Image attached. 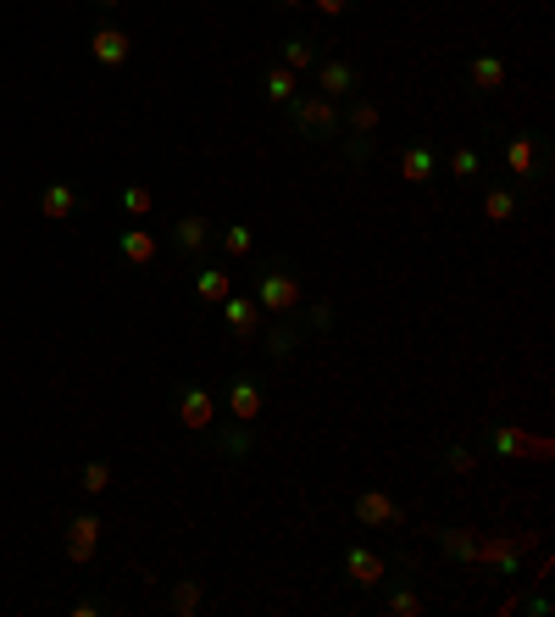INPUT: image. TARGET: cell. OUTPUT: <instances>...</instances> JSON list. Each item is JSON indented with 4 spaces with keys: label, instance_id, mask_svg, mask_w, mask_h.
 <instances>
[{
    "label": "cell",
    "instance_id": "cb8c5ba5",
    "mask_svg": "<svg viewBox=\"0 0 555 617\" xmlns=\"http://www.w3.org/2000/svg\"><path fill=\"white\" fill-rule=\"evenodd\" d=\"M111 490V467L106 462H89L84 467V495H106Z\"/></svg>",
    "mask_w": 555,
    "mask_h": 617
},
{
    "label": "cell",
    "instance_id": "e0dca14e",
    "mask_svg": "<svg viewBox=\"0 0 555 617\" xmlns=\"http://www.w3.org/2000/svg\"><path fill=\"white\" fill-rule=\"evenodd\" d=\"M472 84H477V90H500V84H506V67H500L495 56H477V61H472Z\"/></svg>",
    "mask_w": 555,
    "mask_h": 617
},
{
    "label": "cell",
    "instance_id": "5b68a950",
    "mask_svg": "<svg viewBox=\"0 0 555 617\" xmlns=\"http://www.w3.org/2000/svg\"><path fill=\"white\" fill-rule=\"evenodd\" d=\"M178 418H183V429H212V418H217V400L205 395V389H183V400H178Z\"/></svg>",
    "mask_w": 555,
    "mask_h": 617
},
{
    "label": "cell",
    "instance_id": "44dd1931",
    "mask_svg": "<svg viewBox=\"0 0 555 617\" xmlns=\"http://www.w3.org/2000/svg\"><path fill=\"white\" fill-rule=\"evenodd\" d=\"M205 234H212V223H205V218H183V223H178V245H183V250H200Z\"/></svg>",
    "mask_w": 555,
    "mask_h": 617
},
{
    "label": "cell",
    "instance_id": "9a60e30c",
    "mask_svg": "<svg viewBox=\"0 0 555 617\" xmlns=\"http://www.w3.org/2000/svg\"><path fill=\"white\" fill-rule=\"evenodd\" d=\"M483 218H489V223H511L517 218V195L511 189H489V195H483Z\"/></svg>",
    "mask_w": 555,
    "mask_h": 617
},
{
    "label": "cell",
    "instance_id": "5bb4252c",
    "mask_svg": "<svg viewBox=\"0 0 555 617\" xmlns=\"http://www.w3.org/2000/svg\"><path fill=\"white\" fill-rule=\"evenodd\" d=\"M122 256H128L133 267L156 261V234H145V229H128V234H122Z\"/></svg>",
    "mask_w": 555,
    "mask_h": 617
},
{
    "label": "cell",
    "instance_id": "ffe728a7",
    "mask_svg": "<svg viewBox=\"0 0 555 617\" xmlns=\"http://www.w3.org/2000/svg\"><path fill=\"white\" fill-rule=\"evenodd\" d=\"M533 162H539V151H533V140H517V145L506 151V167H511L517 178H528V173H533Z\"/></svg>",
    "mask_w": 555,
    "mask_h": 617
},
{
    "label": "cell",
    "instance_id": "52a82bcc",
    "mask_svg": "<svg viewBox=\"0 0 555 617\" xmlns=\"http://www.w3.org/2000/svg\"><path fill=\"white\" fill-rule=\"evenodd\" d=\"M295 122L333 133V128H339V112H333V101H328V95H306V101H295Z\"/></svg>",
    "mask_w": 555,
    "mask_h": 617
},
{
    "label": "cell",
    "instance_id": "6da1fadb",
    "mask_svg": "<svg viewBox=\"0 0 555 617\" xmlns=\"http://www.w3.org/2000/svg\"><path fill=\"white\" fill-rule=\"evenodd\" d=\"M495 451L500 456H528V462H550L555 445L544 434H522V429H495Z\"/></svg>",
    "mask_w": 555,
    "mask_h": 617
},
{
    "label": "cell",
    "instance_id": "484cf974",
    "mask_svg": "<svg viewBox=\"0 0 555 617\" xmlns=\"http://www.w3.org/2000/svg\"><path fill=\"white\" fill-rule=\"evenodd\" d=\"M389 612H394V617H416V612H423V595L400 590V595H389Z\"/></svg>",
    "mask_w": 555,
    "mask_h": 617
},
{
    "label": "cell",
    "instance_id": "d6986e66",
    "mask_svg": "<svg viewBox=\"0 0 555 617\" xmlns=\"http://www.w3.org/2000/svg\"><path fill=\"white\" fill-rule=\"evenodd\" d=\"M284 67H289V73H306V67H317L311 39H289V45H284Z\"/></svg>",
    "mask_w": 555,
    "mask_h": 617
},
{
    "label": "cell",
    "instance_id": "1f68e13d",
    "mask_svg": "<svg viewBox=\"0 0 555 617\" xmlns=\"http://www.w3.org/2000/svg\"><path fill=\"white\" fill-rule=\"evenodd\" d=\"M284 6H306V0H284Z\"/></svg>",
    "mask_w": 555,
    "mask_h": 617
},
{
    "label": "cell",
    "instance_id": "ba28073f",
    "mask_svg": "<svg viewBox=\"0 0 555 617\" xmlns=\"http://www.w3.org/2000/svg\"><path fill=\"white\" fill-rule=\"evenodd\" d=\"M89 50H95V61H106V67H122L133 45H128V34H122V28H95Z\"/></svg>",
    "mask_w": 555,
    "mask_h": 617
},
{
    "label": "cell",
    "instance_id": "9c48e42d",
    "mask_svg": "<svg viewBox=\"0 0 555 617\" xmlns=\"http://www.w3.org/2000/svg\"><path fill=\"white\" fill-rule=\"evenodd\" d=\"M223 317H228V328H234L239 339H256V328H261V306H256V301H239V295L223 301Z\"/></svg>",
    "mask_w": 555,
    "mask_h": 617
},
{
    "label": "cell",
    "instance_id": "7a4b0ae2",
    "mask_svg": "<svg viewBox=\"0 0 555 617\" xmlns=\"http://www.w3.org/2000/svg\"><path fill=\"white\" fill-rule=\"evenodd\" d=\"M256 306L261 312H295L300 306V284L289 279V272H267L261 290H256Z\"/></svg>",
    "mask_w": 555,
    "mask_h": 617
},
{
    "label": "cell",
    "instance_id": "8fae6325",
    "mask_svg": "<svg viewBox=\"0 0 555 617\" xmlns=\"http://www.w3.org/2000/svg\"><path fill=\"white\" fill-rule=\"evenodd\" d=\"M194 290H200V301H205V306H223V301L234 295V279H228L223 267H205L200 279H194Z\"/></svg>",
    "mask_w": 555,
    "mask_h": 617
},
{
    "label": "cell",
    "instance_id": "f1b7e54d",
    "mask_svg": "<svg viewBox=\"0 0 555 617\" xmlns=\"http://www.w3.org/2000/svg\"><path fill=\"white\" fill-rule=\"evenodd\" d=\"M472 467H477L472 451H450V473H472Z\"/></svg>",
    "mask_w": 555,
    "mask_h": 617
},
{
    "label": "cell",
    "instance_id": "4dcf8cb0",
    "mask_svg": "<svg viewBox=\"0 0 555 617\" xmlns=\"http://www.w3.org/2000/svg\"><path fill=\"white\" fill-rule=\"evenodd\" d=\"M95 6H122V0H95Z\"/></svg>",
    "mask_w": 555,
    "mask_h": 617
},
{
    "label": "cell",
    "instance_id": "603a6c76",
    "mask_svg": "<svg viewBox=\"0 0 555 617\" xmlns=\"http://www.w3.org/2000/svg\"><path fill=\"white\" fill-rule=\"evenodd\" d=\"M122 212H128V218H145V212H151V189H145V184H128V189H122Z\"/></svg>",
    "mask_w": 555,
    "mask_h": 617
},
{
    "label": "cell",
    "instance_id": "83f0119b",
    "mask_svg": "<svg viewBox=\"0 0 555 617\" xmlns=\"http://www.w3.org/2000/svg\"><path fill=\"white\" fill-rule=\"evenodd\" d=\"M351 128H356V133H372V128H378V106H356V112H351Z\"/></svg>",
    "mask_w": 555,
    "mask_h": 617
},
{
    "label": "cell",
    "instance_id": "f546056e",
    "mask_svg": "<svg viewBox=\"0 0 555 617\" xmlns=\"http://www.w3.org/2000/svg\"><path fill=\"white\" fill-rule=\"evenodd\" d=\"M344 6H351V0H317V12H328V17H339Z\"/></svg>",
    "mask_w": 555,
    "mask_h": 617
},
{
    "label": "cell",
    "instance_id": "277c9868",
    "mask_svg": "<svg viewBox=\"0 0 555 617\" xmlns=\"http://www.w3.org/2000/svg\"><path fill=\"white\" fill-rule=\"evenodd\" d=\"M95 545H100V517H73V528H67V557L84 568L95 557Z\"/></svg>",
    "mask_w": 555,
    "mask_h": 617
},
{
    "label": "cell",
    "instance_id": "3957f363",
    "mask_svg": "<svg viewBox=\"0 0 555 617\" xmlns=\"http://www.w3.org/2000/svg\"><path fill=\"white\" fill-rule=\"evenodd\" d=\"M356 523H367V528H389V523H400V506H394L383 490H361V495H356Z\"/></svg>",
    "mask_w": 555,
    "mask_h": 617
},
{
    "label": "cell",
    "instance_id": "30bf717a",
    "mask_svg": "<svg viewBox=\"0 0 555 617\" xmlns=\"http://www.w3.org/2000/svg\"><path fill=\"white\" fill-rule=\"evenodd\" d=\"M39 212H45L50 223H67V218H73V212H79V195H73V189H67V184H50V189L39 195Z\"/></svg>",
    "mask_w": 555,
    "mask_h": 617
},
{
    "label": "cell",
    "instance_id": "7c38bea8",
    "mask_svg": "<svg viewBox=\"0 0 555 617\" xmlns=\"http://www.w3.org/2000/svg\"><path fill=\"white\" fill-rule=\"evenodd\" d=\"M228 406H234L239 423H256V418H261V389H256L250 378H239V384L228 389Z\"/></svg>",
    "mask_w": 555,
    "mask_h": 617
},
{
    "label": "cell",
    "instance_id": "4316f807",
    "mask_svg": "<svg viewBox=\"0 0 555 617\" xmlns=\"http://www.w3.org/2000/svg\"><path fill=\"white\" fill-rule=\"evenodd\" d=\"M450 173L456 178H477V151H456L450 156Z\"/></svg>",
    "mask_w": 555,
    "mask_h": 617
},
{
    "label": "cell",
    "instance_id": "2e32d148",
    "mask_svg": "<svg viewBox=\"0 0 555 617\" xmlns=\"http://www.w3.org/2000/svg\"><path fill=\"white\" fill-rule=\"evenodd\" d=\"M400 178H405V184H428V178H434V156H428V151H405V156H400Z\"/></svg>",
    "mask_w": 555,
    "mask_h": 617
},
{
    "label": "cell",
    "instance_id": "8992f818",
    "mask_svg": "<svg viewBox=\"0 0 555 617\" xmlns=\"http://www.w3.org/2000/svg\"><path fill=\"white\" fill-rule=\"evenodd\" d=\"M344 573H351L361 590H372V584H383V579H389V562H383L378 551H351V557H344Z\"/></svg>",
    "mask_w": 555,
    "mask_h": 617
},
{
    "label": "cell",
    "instance_id": "4fadbf2b",
    "mask_svg": "<svg viewBox=\"0 0 555 617\" xmlns=\"http://www.w3.org/2000/svg\"><path fill=\"white\" fill-rule=\"evenodd\" d=\"M317 79H322V95H328V101H339L344 90L356 84V73H351L344 61H322V67H317Z\"/></svg>",
    "mask_w": 555,
    "mask_h": 617
},
{
    "label": "cell",
    "instance_id": "7402d4cb",
    "mask_svg": "<svg viewBox=\"0 0 555 617\" xmlns=\"http://www.w3.org/2000/svg\"><path fill=\"white\" fill-rule=\"evenodd\" d=\"M267 95L272 101H295V73H289V67H272V73H267Z\"/></svg>",
    "mask_w": 555,
    "mask_h": 617
},
{
    "label": "cell",
    "instance_id": "ac0fdd59",
    "mask_svg": "<svg viewBox=\"0 0 555 617\" xmlns=\"http://www.w3.org/2000/svg\"><path fill=\"white\" fill-rule=\"evenodd\" d=\"M173 612L178 617H194L200 612V579H178L173 584Z\"/></svg>",
    "mask_w": 555,
    "mask_h": 617
},
{
    "label": "cell",
    "instance_id": "d4e9b609",
    "mask_svg": "<svg viewBox=\"0 0 555 617\" xmlns=\"http://www.w3.org/2000/svg\"><path fill=\"white\" fill-rule=\"evenodd\" d=\"M250 245H256V239H250V229H245V223H234V229L223 234V250H228L234 261H239V256H250Z\"/></svg>",
    "mask_w": 555,
    "mask_h": 617
}]
</instances>
